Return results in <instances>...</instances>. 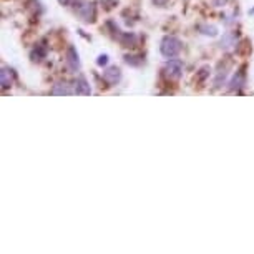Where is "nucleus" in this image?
Returning a JSON list of instances; mask_svg holds the SVG:
<instances>
[{
  "label": "nucleus",
  "mask_w": 254,
  "mask_h": 254,
  "mask_svg": "<svg viewBox=\"0 0 254 254\" xmlns=\"http://www.w3.org/2000/svg\"><path fill=\"white\" fill-rule=\"evenodd\" d=\"M181 48H183V43H181V40L176 38V37H165L161 40V45H160L161 55L166 57V58L178 57Z\"/></svg>",
  "instance_id": "f257e3e1"
},
{
  "label": "nucleus",
  "mask_w": 254,
  "mask_h": 254,
  "mask_svg": "<svg viewBox=\"0 0 254 254\" xmlns=\"http://www.w3.org/2000/svg\"><path fill=\"white\" fill-rule=\"evenodd\" d=\"M75 12L85 24H93L95 19H97V8H95L93 2H78L75 5Z\"/></svg>",
  "instance_id": "f03ea898"
},
{
  "label": "nucleus",
  "mask_w": 254,
  "mask_h": 254,
  "mask_svg": "<svg viewBox=\"0 0 254 254\" xmlns=\"http://www.w3.org/2000/svg\"><path fill=\"white\" fill-rule=\"evenodd\" d=\"M181 73H183V63L181 60H176V58H170L165 65V75L166 78L170 80H178Z\"/></svg>",
  "instance_id": "7ed1b4c3"
},
{
  "label": "nucleus",
  "mask_w": 254,
  "mask_h": 254,
  "mask_svg": "<svg viewBox=\"0 0 254 254\" xmlns=\"http://www.w3.org/2000/svg\"><path fill=\"white\" fill-rule=\"evenodd\" d=\"M15 72L10 67H2V70H0V85H2V88H10L13 85V81H15Z\"/></svg>",
  "instance_id": "20e7f679"
},
{
  "label": "nucleus",
  "mask_w": 254,
  "mask_h": 254,
  "mask_svg": "<svg viewBox=\"0 0 254 254\" xmlns=\"http://www.w3.org/2000/svg\"><path fill=\"white\" fill-rule=\"evenodd\" d=\"M103 80H105L110 87L118 85L121 80V70L118 69V67H108V69L103 72Z\"/></svg>",
  "instance_id": "39448f33"
},
{
  "label": "nucleus",
  "mask_w": 254,
  "mask_h": 254,
  "mask_svg": "<svg viewBox=\"0 0 254 254\" xmlns=\"http://www.w3.org/2000/svg\"><path fill=\"white\" fill-rule=\"evenodd\" d=\"M67 65H69V69L72 72L80 70V58L75 47H69V50H67Z\"/></svg>",
  "instance_id": "423d86ee"
},
{
  "label": "nucleus",
  "mask_w": 254,
  "mask_h": 254,
  "mask_svg": "<svg viewBox=\"0 0 254 254\" xmlns=\"http://www.w3.org/2000/svg\"><path fill=\"white\" fill-rule=\"evenodd\" d=\"M246 83V73H244V67L236 72L233 80L229 81V90H241Z\"/></svg>",
  "instance_id": "0eeeda50"
},
{
  "label": "nucleus",
  "mask_w": 254,
  "mask_h": 254,
  "mask_svg": "<svg viewBox=\"0 0 254 254\" xmlns=\"http://www.w3.org/2000/svg\"><path fill=\"white\" fill-rule=\"evenodd\" d=\"M52 95H57V97H62V95H75V88L73 85H69L67 81H60V83L53 85Z\"/></svg>",
  "instance_id": "6e6552de"
},
{
  "label": "nucleus",
  "mask_w": 254,
  "mask_h": 254,
  "mask_svg": "<svg viewBox=\"0 0 254 254\" xmlns=\"http://www.w3.org/2000/svg\"><path fill=\"white\" fill-rule=\"evenodd\" d=\"M73 88H75V95H90L92 93V88H90V85H88V81L83 78V76H78V78L75 80V83H73Z\"/></svg>",
  "instance_id": "1a4fd4ad"
},
{
  "label": "nucleus",
  "mask_w": 254,
  "mask_h": 254,
  "mask_svg": "<svg viewBox=\"0 0 254 254\" xmlns=\"http://www.w3.org/2000/svg\"><path fill=\"white\" fill-rule=\"evenodd\" d=\"M118 40H120V43L123 45V47H137V43H138L137 35L131 34V32L120 34V35H118Z\"/></svg>",
  "instance_id": "9d476101"
},
{
  "label": "nucleus",
  "mask_w": 254,
  "mask_h": 254,
  "mask_svg": "<svg viewBox=\"0 0 254 254\" xmlns=\"http://www.w3.org/2000/svg\"><path fill=\"white\" fill-rule=\"evenodd\" d=\"M47 52H48L47 45H45V43H38L37 47L32 50L30 58H32L34 62H40V60H43V58L47 57Z\"/></svg>",
  "instance_id": "9b49d317"
},
{
  "label": "nucleus",
  "mask_w": 254,
  "mask_h": 254,
  "mask_svg": "<svg viewBox=\"0 0 254 254\" xmlns=\"http://www.w3.org/2000/svg\"><path fill=\"white\" fill-rule=\"evenodd\" d=\"M125 63L130 67H140L145 63L143 55H125Z\"/></svg>",
  "instance_id": "f8f14e48"
},
{
  "label": "nucleus",
  "mask_w": 254,
  "mask_h": 254,
  "mask_svg": "<svg viewBox=\"0 0 254 254\" xmlns=\"http://www.w3.org/2000/svg\"><path fill=\"white\" fill-rule=\"evenodd\" d=\"M201 34H205V35H211V37H215V35L218 34V29L215 25H203L201 29Z\"/></svg>",
  "instance_id": "ddd939ff"
},
{
  "label": "nucleus",
  "mask_w": 254,
  "mask_h": 254,
  "mask_svg": "<svg viewBox=\"0 0 254 254\" xmlns=\"http://www.w3.org/2000/svg\"><path fill=\"white\" fill-rule=\"evenodd\" d=\"M243 50H246V52H251V43L246 42V40L239 43V45H238V50H236V52H238V53H243Z\"/></svg>",
  "instance_id": "4468645a"
},
{
  "label": "nucleus",
  "mask_w": 254,
  "mask_h": 254,
  "mask_svg": "<svg viewBox=\"0 0 254 254\" xmlns=\"http://www.w3.org/2000/svg\"><path fill=\"white\" fill-rule=\"evenodd\" d=\"M233 37H234L233 34L226 35L224 40H221V47H229V45H233Z\"/></svg>",
  "instance_id": "2eb2a0df"
},
{
  "label": "nucleus",
  "mask_w": 254,
  "mask_h": 254,
  "mask_svg": "<svg viewBox=\"0 0 254 254\" xmlns=\"http://www.w3.org/2000/svg\"><path fill=\"white\" fill-rule=\"evenodd\" d=\"M97 63H98L100 67L107 65V63H108V55H105V53H103V55H100V57H98V60H97Z\"/></svg>",
  "instance_id": "dca6fc26"
},
{
  "label": "nucleus",
  "mask_w": 254,
  "mask_h": 254,
  "mask_svg": "<svg viewBox=\"0 0 254 254\" xmlns=\"http://www.w3.org/2000/svg\"><path fill=\"white\" fill-rule=\"evenodd\" d=\"M58 2H60L62 5H76L78 0H58Z\"/></svg>",
  "instance_id": "f3484780"
},
{
  "label": "nucleus",
  "mask_w": 254,
  "mask_h": 254,
  "mask_svg": "<svg viewBox=\"0 0 254 254\" xmlns=\"http://www.w3.org/2000/svg\"><path fill=\"white\" fill-rule=\"evenodd\" d=\"M153 3H155V5H158V7H165L166 3H168V0H151Z\"/></svg>",
  "instance_id": "a211bd4d"
}]
</instances>
